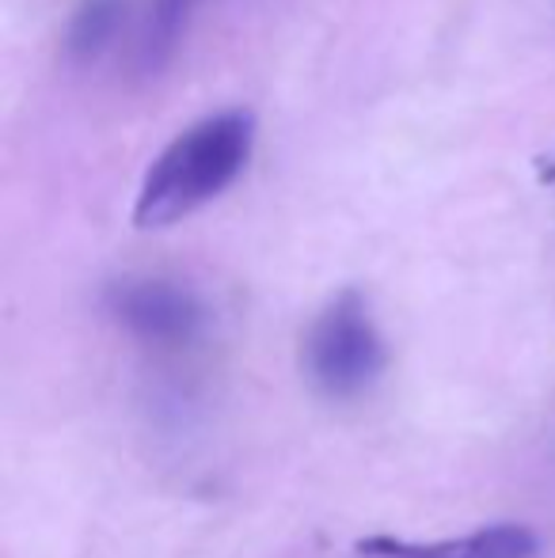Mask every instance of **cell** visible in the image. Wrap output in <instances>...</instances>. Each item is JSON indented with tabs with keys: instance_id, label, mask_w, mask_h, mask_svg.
<instances>
[{
	"instance_id": "6da1fadb",
	"label": "cell",
	"mask_w": 555,
	"mask_h": 558,
	"mask_svg": "<svg viewBox=\"0 0 555 558\" xmlns=\"http://www.w3.org/2000/svg\"><path fill=\"white\" fill-rule=\"evenodd\" d=\"M255 114L217 111L179 133L145 171V183L134 202V225L141 232H160L179 225L194 209L221 198L252 160Z\"/></svg>"
},
{
	"instance_id": "7a4b0ae2",
	"label": "cell",
	"mask_w": 555,
	"mask_h": 558,
	"mask_svg": "<svg viewBox=\"0 0 555 558\" xmlns=\"http://www.w3.org/2000/svg\"><path fill=\"white\" fill-rule=\"evenodd\" d=\"M304 368L327 399H354L377 384L385 342L362 296L342 293L319 312L304 338Z\"/></svg>"
},
{
	"instance_id": "3957f363",
	"label": "cell",
	"mask_w": 555,
	"mask_h": 558,
	"mask_svg": "<svg viewBox=\"0 0 555 558\" xmlns=\"http://www.w3.org/2000/svg\"><path fill=\"white\" fill-rule=\"evenodd\" d=\"M107 312L148 345L179 350L206 327V308L191 289L164 278H126L107 289Z\"/></svg>"
},
{
	"instance_id": "277c9868",
	"label": "cell",
	"mask_w": 555,
	"mask_h": 558,
	"mask_svg": "<svg viewBox=\"0 0 555 558\" xmlns=\"http://www.w3.org/2000/svg\"><path fill=\"white\" fill-rule=\"evenodd\" d=\"M541 539L526 524H487L457 539H434V544H411V539L370 536L358 544L365 558H536Z\"/></svg>"
},
{
	"instance_id": "5b68a950",
	"label": "cell",
	"mask_w": 555,
	"mask_h": 558,
	"mask_svg": "<svg viewBox=\"0 0 555 558\" xmlns=\"http://www.w3.org/2000/svg\"><path fill=\"white\" fill-rule=\"evenodd\" d=\"M194 8H198V0H153L145 35H141V50H137L141 73L156 76L164 65H168L179 38H183L186 23H191Z\"/></svg>"
},
{
	"instance_id": "8992f818",
	"label": "cell",
	"mask_w": 555,
	"mask_h": 558,
	"mask_svg": "<svg viewBox=\"0 0 555 558\" xmlns=\"http://www.w3.org/2000/svg\"><path fill=\"white\" fill-rule=\"evenodd\" d=\"M126 20V0H81L65 31V50L73 61H96L119 35Z\"/></svg>"
}]
</instances>
